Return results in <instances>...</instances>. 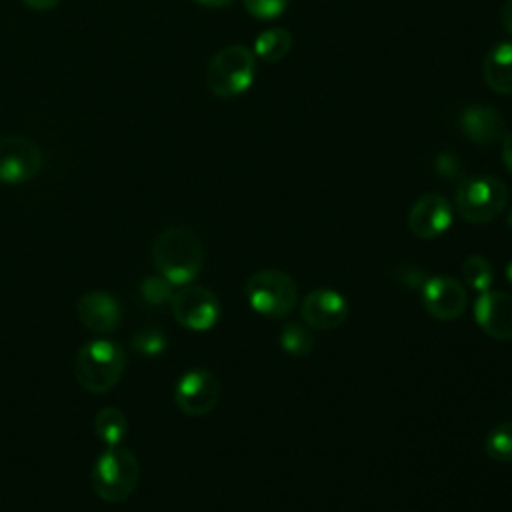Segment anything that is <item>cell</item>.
Listing matches in <instances>:
<instances>
[{"instance_id": "1", "label": "cell", "mask_w": 512, "mask_h": 512, "mask_svg": "<svg viewBox=\"0 0 512 512\" xmlns=\"http://www.w3.org/2000/svg\"><path fill=\"white\" fill-rule=\"evenodd\" d=\"M152 260L160 276L174 286H186L202 270L204 248L190 228L168 226L152 244Z\"/></svg>"}, {"instance_id": "2", "label": "cell", "mask_w": 512, "mask_h": 512, "mask_svg": "<svg viewBox=\"0 0 512 512\" xmlns=\"http://www.w3.org/2000/svg\"><path fill=\"white\" fill-rule=\"evenodd\" d=\"M126 370V352L120 344L96 338L86 342L74 362V376L80 388L90 394H104L112 390Z\"/></svg>"}, {"instance_id": "3", "label": "cell", "mask_w": 512, "mask_h": 512, "mask_svg": "<svg viewBox=\"0 0 512 512\" xmlns=\"http://www.w3.org/2000/svg\"><path fill=\"white\" fill-rule=\"evenodd\" d=\"M140 480V462L124 446H106L92 466V490L110 504L130 498Z\"/></svg>"}, {"instance_id": "4", "label": "cell", "mask_w": 512, "mask_h": 512, "mask_svg": "<svg viewBox=\"0 0 512 512\" xmlns=\"http://www.w3.org/2000/svg\"><path fill=\"white\" fill-rule=\"evenodd\" d=\"M256 76V56L242 44L218 50L206 68L208 90L222 100L244 94Z\"/></svg>"}, {"instance_id": "5", "label": "cell", "mask_w": 512, "mask_h": 512, "mask_svg": "<svg viewBox=\"0 0 512 512\" xmlns=\"http://www.w3.org/2000/svg\"><path fill=\"white\" fill-rule=\"evenodd\" d=\"M508 202L506 184L488 174L468 176L456 188V212L470 224H486L496 220Z\"/></svg>"}, {"instance_id": "6", "label": "cell", "mask_w": 512, "mask_h": 512, "mask_svg": "<svg viewBox=\"0 0 512 512\" xmlns=\"http://www.w3.org/2000/svg\"><path fill=\"white\" fill-rule=\"evenodd\" d=\"M246 300L266 318H284L298 302V286L282 270H260L246 282Z\"/></svg>"}, {"instance_id": "7", "label": "cell", "mask_w": 512, "mask_h": 512, "mask_svg": "<svg viewBox=\"0 0 512 512\" xmlns=\"http://www.w3.org/2000/svg\"><path fill=\"white\" fill-rule=\"evenodd\" d=\"M174 320L192 332H206L216 326L220 318V302L216 294L198 284H186L174 292L170 300Z\"/></svg>"}, {"instance_id": "8", "label": "cell", "mask_w": 512, "mask_h": 512, "mask_svg": "<svg viewBox=\"0 0 512 512\" xmlns=\"http://www.w3.org/2000/svg\"><path fill=\"white\" fill-rule=\"evenodd\" d=\"M220 398L218 378L204 368L188 370L174 388V402L188 416H204L214 410Z\"/></svg>"}, {"instance_id": "9", "label": "cell", "mask_w": 512, "mask_h": 512, "mask_svg": "<svg viewBox=\"0 0 512 512\" xmlns=\"http://www.w3.org/2000/svg\"><path fill=\"white\" fill-rule=\"evenodd\" d=\"M42 168L40 148L22 136L0 138V182L22 184L32 180Z\"/></svg>"}, {"instance_id": "10", "label": "cell", "mask_w": 512, "mask_h": 512, "mask_svg": "<svg viewBox=\"0 0 512 512\" xmlns=\"http://www.w3.org/2000/svg\"><path fill=\"white\" fill-rule=\"evenodd\" d=\"M422 306L436 320H456L468 306V294L452 276H432L422 284Z\"/></svg>"}, {"instance_id": "11", "label": "cell", "mask_w": 512, "mask_h": 512, "mask_svg": "<svg viewBox=\"0 0 512 512\" xmlns=\"http://www.w3.org/2000/svg\"><path fill=\"white\" fill-rule=\"evenodd\" d=\"M452 206L440 194H424L420 196L406 218L408 230L420 240H432L442 236L452 224Z\"/></svg>"}, {"instance_id": "12", "label": "cell", "mask_w": 512, "mask_h": 512, "mask_svg": "<svg viewBox=\"0 0 512 512\" xmlns=\"http://www.w3.org/2000/svg\"><path fill=\"white\" fill-rule=\"evenodd\" d=\"M300 316L312 330H334L348 316L346 298L330 288H318L304 296L300 304Z\"/></svg>"}, {"instance_id": "13", "label": "cell", "mask_w": 512, "mask_h": 512, "mask_svg": "<svg viewBox=\"0 0 512 512\" xmlns=\"http://www.w3.org/2000/svg\"><path fill=\"white\" fill-rule=\"evenodd\" d=\"M476 324L496 340H512V294L486 290L474 302Z\"/></svg>"}, {"instance_id": "14", "label": "cell", "mask_w": 512, "mask_h": 512, "mask_svg": "<svg viewBox=\"0 0 512 512\" xmlns=\"http://www.w3.org/2000/svg\"><path fill=\"white\" fill-rule=\"evenodd\" d=\"M78 320L96 334L114 332L122 320L120 302L104 290H92L80 296L76 302Z\"/></svg>"}, {"instance_id": "15", "label": "cell", "mask_w": 512, "mask_h": 512, "mask_svg": "<svg viewBox=\"0 0 512 512\" xmlns=\"http://www.w3.org/2000/svg\"><path fill=\"white\" fill-rule=\"evenodd\" d=\"M504 118L492 106L474 104L460 112V128L472 142L486 146L504 138Z\"/></svg>"}, {"instance_id": "16", "label": "cell", "mask_w": 512, "mask_h": 512, "mask_svg": "<svg viewBox=\"0 0 512 512\" xmlns=\"http://www.w3.org/2000/svg\"><path fill=\"white\" fill-rule=\"evenodd\" d=\"M484 82L498 94H512V42H498L484 58Z\"/></svg>"}, {"instance_id": "17", "label": "cell", "mask_w": 512, "mask_h": 512, "mask_svg": "<svg viewBox=\"0 0 512 512\" xmlns=\"http://www.w3.org/2000/svg\"><path fill=\"white\" fill-rule=\"evenodd\" d=\"M94 432L106 446H120L128 434V418L120 408L106 406L94 418Z\"/></svg>"}, {"instance_id": "18", "label": "cell", "mask_w": 512, "mask_h": 512, "mask_svg": "<svg viewBox=\"0 0 512 512\" xmlns=\"http://www.w3.org/2000/svg\"><path fill=\"white\" fill-rule=\"evenodd\" d=\"M292 48V34L286 28H268L254 42V56L264 62L282 60Z\"/></svg>"}, {"instance_id": "19", "label": "cell", "mask_w": 512, "mask_h": 512, "mask_svg": "<svg viewBox=\"0 0 512 512\" xmlns=\"http://www.w3.org/2000/svg\"><path fill=\"white\" fill-rule=\"evenodd\" d=\"M280 346L292 354V356H308L314 348V338L308 330V326L304 324H296V322H290L286 324L282 330H280Z\"/></svg>"}, {"instance_id": "20", "label": "cell", "mask_w": 512, "mask_h": 512, "mask_svg": "<svg viewBox=\"0 0 512 512\" xmlns=\"http://www.w3.org/2000/svg\"><path fill=\"white\" fill-rule=\"evenodd\" d=\"M462 278L464 282L476 290V292H486L490 290L492 286V280H494V272H492V266L490 262L484 258V256H478V254H472L464 260L462 264Z\"/></svg>"}, {"instance_id": "21", "label": "cell", "mask_w": 512, "mask_h": 512, "mask_svg": "<svg viewBox=\"0 0 512 512\" xmlns=\"http://www.w3.org/2000/svg\"><path fill=\"white\" fill-rule=\"evenodd\" d=\"M484 450L492 460L512 462V422L498 424L490 430L484 442Z\"/></svg>"}, {"instance_id": "22", "label": "cell", "mask_w": 512, "mask_h": 512, "mask_svg": "<svg viewBox=\"0 0 512 512\" xmlns=\"http://www.w3.org/2000/svg\"><path fill=\"white\" fill-rule=\"evenodd\" d=\"M140 296L150 306L168 304L172 300V296H174V284L170 280H166L164 276H160V274L146 276L140 282Z\"/></svg>"}, {"instance_id": "23", "label": "cell", "mask_w": 512, "mask_h": 512, "mask_svg": "<svg viewBox=\"0 0 512 512\" xmlns=\"http://www.w3.org/2000/svg\"><path fill=\"white\" fill-rule=\"evenodd\" d=\"M166 334L158 328H144L132 336V348L142 356H158L166 350Z\"/></svg>"}, {"instance_id": "24", "label": "cell", "mask_w": 512, "mask_h": 512, "mask_svg": "<svg viewBox=\"0 0 512 512\" xmlns=\"http://www.w3.org/2000/svg\"><path fill=\"white\" fill-rule=\"evenodd\" d=\"M288 6V0H244V8L256 20H274Z\"/></svg>"}, {"instance_id": "25", "label": "cell", "mask_w": 512, "mask_h": 512, "mask_svg": "<svg viewBox=\"0 0 512 512\" xmlns=\"http://www.w3.org/2000/svg\"><path fill=\"white\" fill-rule=\"evenodd\" d=\"M436 172H438L442 178L460 176V172H462L460 158L454 156V154H450V152H442L440 156H436Z\"/></svg>"}, {"instance_id": "26", "label": "cell", "mask_w": 512, "mask_h": 512, "mask_svg": "<svg viewBox=\"0 0 512 512\" xmlns=\"http://www.w3.org/2000/svg\"><path fill=\"white\" fill-rule=\"evenodd\" d=\"M502 162L506 170L512 174V132L502 138Z\"/></svg>"}, {"instance_id": "27", "label": "cell", "mask_w": 512, "mask_h": 512, "mask_svg": "<svg viewBox=\"0 0 512 512\" xmlns=\"http://www.w3.org/2000/svg\"><path fill=\"white\" fill-rule=\"evenodd\" d=\"M500 22L508 34H512V0H506L500 10Z\"/></svg>"}, {"instance_id": "28", "label": "cell", "mask_w": 512, "mask_h": 512, "mask_svg": "<svg viewBox=\"0 0 512 512\" xmlns=\"http://www.w3.org/2000/svg\"><path fill=\"white\" fill-rule=\"evenodd\" d=\"M28 8H32V10H52L54 6H58L60 4V0H22Z\"/></svg>"}, {"instance_id": "29", "label": "cell", "mask_w": 512, "mask_h": 512, "mask_svg": "<svg viewBox=\"0 0 512 512\" xmlns=\"http://www.w3.org/2000/svg\"><path fill=\"white\" fill-rule=\"evenodd\" d=\"M194 2H198L202 6H208V8H222V6L232 4L234 0H194Z\"/></svg>"}, {"instance_id": "30", "label": "cell", "mask_w": 512, "mask_h": 512, "mask_svg": "<svg viewBox=\"0 0 512 512\" xmlns=\"http://www.w3.org/2000/svg\"><path fill=\"white\" fill-rule=\"evenodd\" d=\"M506 278H508V282L512 284V260H510L508 266H506Z\"/></svg>"}, {"instance_id": "31", "label": "cell", "mask_w": 512, "mask_h": 512, "mask_svg": "<svg viewBox=\"0 0 512 512\" xmlns=\"http://www.w3.org/2000/svg\"><path fill=\"white\" fill-rule=\"evenodd\" d=\"M506 224H508V228L512 230V210H510V214H508V218H506Z\"/></svg>"}]
</instances>
